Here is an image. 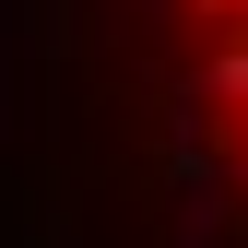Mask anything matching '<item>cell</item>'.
<instances>
[{"label":"cell","instance_id":"6da1fadb","mask_svg":"<svg viewBox=\"0 0 248 248\" xmlns=\"http://www.w3.org/2000/svg\"><path fill=\"white\" fill-rule=\"evenodd\" d=\"M118 24L166 248H248V0H130Z\"/></svg>","mask_w":248,"mask_h":248}]
</instances>
